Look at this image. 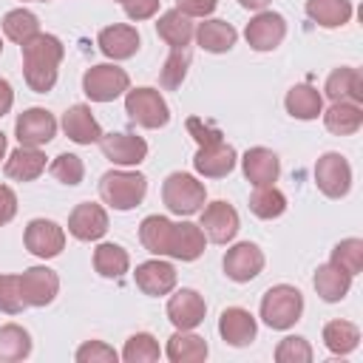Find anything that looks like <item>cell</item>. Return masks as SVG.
I'll return each mask as SVG.
<instances>
[{
  "mask_svg": "<svg viewBox=\"0 0 363 363\" xmlns=\"http://www.w3.org/2000/svg\"><path fill=\"white\" fill-rule=\"evenodd\" d=\"M23 54V77L26 85L34 94H48L57 85V74H60V62L65 57V45L60 43V37L54 34H34L31 40H26L20 45Z\"/></svg>",
  "mask_w": 363,
  "mask_h": 363,
  "instance_id": "1",
  "label": "cell"
},
{
  "mask_svg": "<svg viewBox=\"0 0 363 363\" xmlns=\"http://www.w3.org/2000/svg\"><path fill=\"white\" fill-rule=\"evenodd\" d=\"M303 315V295L292 284H275L261 295V320L269 329L286 332Z\"/></svg>",
  "mask_w": 363,
  "mask_h": 363,
  "instance_id": "2",
  "label": "cell"
},
{
  "mask_svg": "<svg viewBox=\"0 0 363 363\" xmlns=\"http://www.w3.org/2000/svg\"><path fill=\"white\" fill-rule=\"evenodd\" d=\"M145 193H147V179L139 170L119 167V170L102 173V179H99V199L108 207L119 210V213L139 207L142 199H145Z\"/></svg>",
  "mask_w": 363,
  "mask_h": 363,
  "instance_id": "3",
  "label": "cell"
},
{
  "mask_svg": "<svg viewBox=\"0 0 363 363\" xmlns=\"http://www.w3.org/2000/svg\"><path fill=\"white\" fill-rule=\"evenodd\" d=\"M162 201L173 216H193L207 201V187L193 173L176 170L162 184Z\"/></svg>",
  "mask_w": 363,
  "mask_h": 363,
  "instance_id": "4",
  "label": "cell"
},
{
  "mask_svg": "<svg viewBox=\"0 0 363 363\" xmlns=\"http://www.w3.org/2000/svg\"><path fill=\"white\" fill-rule=\"evenodd\" d=\"M125 113L133 125L156 130L170 122V108L156 88H128L125 91Z\"/></svg>",
  "mask_w": 363,
  "mask_h": 363,
  "instance_id": "5",
  "label": "cell"
},
{
  "mask_svg": "<svg viewBox=\"0 0 363 363\" xmlns=\"http://www.w3.org/2000/svg\"><path fill=\"white\" fill-rule=\"evenodd\" d=\"M130 88V77L125 68L113 65V62H99L91 65L82 74V91L91 102H113L119 96H125V91Z\"/></svg>",
  "mask_w": 363,
  "mask_h": 363,
  "instance_id": "6",
  "label": "cell"
},
{
  "mask_svg": "<svg viewBox=\"0 0 363 363\" xmlns=\"http://www.w3.org/2000/svg\"><path fill=\"white\" fill-rule=\"evenodd\" d=\"M235 162H238L235 147L227 145V142L221 139V133H216V136L199 142V150H196V156H193V167H196V173L204 176V179H224L227 173H233Z\"/></svg>",
  "mask_w": 363,
  "mask_h": 363,
  "instance_id": "7",
  "label": "cell"
},
{
  "mask_svg": "<svg viewBox=\"0 0 363 363\" xmlns=\"http://www.w3.org/2000/svg\"><path fill=\"white\" fill-rule=\"evenodd\" d=\"M315 184L326 199H343L352 190V164L343 153L329 150L315 162Z\"/></svg>",
  "mask_w": 363,
  "mask_h": 363,
  "instance_id": "8",
  "label": "cell"
},
{
  "mask_svg": "<svg viewBox=\"0 0 363 363\" xmlns=\"http://www.w3.org/2000/svg\"><path fill=\"white\" fill-rule=\"evenodd\" d=\"M96 145H99L102 156L116 167H136L147 159V142L136 133H125V130L102 133Z\"/></svg>",
  "mask_w": 363,
  "mask_h": 363,
  "instance_id": "9",
  "label": "cell"
},
{
  "mask_svg": "<svg viewBox=\"0 0 363 363\" xmlns=\"http://www.w3.org/2000/svg\"><path fill=\"white\" fill-rule=\"evenodd\" d=\"M23 244L31 255L48 261V258H57L65 247V230L51 221V218H31L26 224V233H23Z\"/></svg>",
  "mask_w": 363,
  "mask_h": 363,
  "instance_id": "10",
  "label": "cell"
},
{
  "mask_svg": "<svg viewBox=\"0 0 363 363\" xmlns=\"http://www.w3.org/2000/svg\"><path fill=\"white\" fill-rule=\"evenodd\" d=\"M201 218H199V227L204 230V235L213 241V244H230L241 227V218L235 213V207L230 201H210L207 207L199 210Z\"/></svg>",
  "mask_w": 363,
  "mask_h": 363,
  "instance_id": "11",
  "label": "cell"
},
{
  "mask_svg": "<svg viewBox=\"0 0 363 363\" xmlns=\"http://www.w3.org/2000/svg\"><path fill=\"white\" fill-rule=\"evenodd\" d=\"M244 37L252 51H275L286 37V20L278 11H255V17L247 23Z\"/></svg>",
  "mask_w": 363,
  "mask_h": 363,
  "instance_id": "12",
  "label": "cell"
},
{
  "mask_svg": "<svg viewBox=\"0 0 363 363\" xmlns=\"http://www.w3.org/2000/svg\"><path fill=\"white\" fill-rule=\"evenodd\" d=\"M14 136L26 147H43L57 136V119L45 108H28L14 122Z\"/></svg>",
  "mask_w": 363,
  "mask_h": 363,
  "instance_id": "13",
  "label": "cell"
},
{
  "mask_svg": "<svg viewBox=\"0 0 363 363\" xmlns=\"http://www.w3.org/2000/svg\"><path fill=\"white\" fill-rule=\"evenodd\" d=\"M264 269V252L252 241H238L224 252V275L235 284H247L258 278Z\"/></svg>",
  "mask_w": 363,
  "mask_h": 363,
  "instance_id": "14",
  "label": "cell"
},
{
  "mask_svg": "<svg viewBox=\"0 0 363 363\" xmlns=\"http://www.w3.org/2000/svg\"><path fill=\"white\" fill-rule=\"evenodd\" d=\"M68 233L77 241H99L108 233V210L96 201H79L68 216Z\"/></svg>",
  "mask_w": 363,
  "mask_h": 363,
  "instance_id": "15",
  "label": "cell"
},
{
  "mask_svg": "<svg viewBox=\"0 0 363 363\" xmlns=\"http://www.w3.org/2000/svg\"><path fill=\"white\" fill-rule=\"evenodd\" d=\"M133 281L136 286L150 295V298H159V295H167L176 289V267L164 258H150V261H142L133 272Z\"/></svg>",
  "mask_w": 363,
  "mask_h": 363,
  "instance_id": "16",
  "label": "cell"
},
{
  "mask_svg": "<svg viewBox=\"0 0 363 363\" xmlns=\"http://www.w3.org/2000/svg\"><path fill=\"white\" fill-rule=\"evenodd\" d=\"M26 306H48L60 292V275L51 267H28L20 275Z\"/></svg>",
  "mask_w": 363,
  "mask_h": 363,
  "instance_id": "17",
  "label": "cell"
},
{
  "mask_svg": "<svg viewBox=\"0 0 363 363\" xmlns=\"http://www.w3.org/2000/svg\"><path fill=\"white\" fill-rule=\"evenodd\" d=\"M207 315V303L196 289H176L167 298V320L176 329H196Z\"/></svg>",
  "mask_w": 363,
  "mask_h": 363,
  "instance_id": "18",
  "label": "cell"
},
{
  "mask_svg": "<svg viewBox=\"0 0 363 363\" xmlns=\"http://www.w3.org/2000/svg\"><path fill=\"white\" fill-rule=\"evenodd\" d=\"M139 31L128 23H113V26H105L99 34H96V45L105 57L111 60H130L136 51H139Z\"/></svg>",
  "mask_w": 363,
  "mask_h": 363,
  "instance_id": "19",
  "label": "cell"
},
{
  "mask_svg": "<svg viewBox=\"0 0 363 363\" xmlns=\"http://www.w3.org/2000/svg\"><path fill=\"white\" fill-rule=\"evenodd\" d=\"M218 335L230 346H250L258 335V323L250 309L244 306H227L218 318Z\"/></svg>",
  "mask_w": 363,
  "mask_h": 363,
  "instance_id": "20",
  "label": "cell"
},
{
  "mask_svg": "<svg viewBox=\"0 0 363 363\" xmlns=\"http://www.w3.org/2000/svg\"><path fill=\"white\" fill-rule=\"evenodd\" d=\"M241 170H244V179L252 187H267V184L278 182L281 162H278L275 150H269V147H250L241 156Z\"/></svg>",
  "mask_w": 363,
  "mask_h": 363,
  "instance_id": "21",
  "label": "cell"
},
{
  "mask_svg": "<svg viewBox=\"0 0 363 363\" xmlns=\"http://www.w3.org/2000/svg\"><path fill=\"white\" fill-rule=\"evenodd\" d=\"M323 94L332 102H354V105H363V77H360V71L352 68V65L335 68L326 77Z\"/></svg>",
  "mask_w": 363,
  "mask_h": 363,
  "instance_id": "22",
  "label": "cell"
},
{
  "mask_svg": "<svg viewBox=\"0 0 363 363\" xmlns=\"http://www.w3.org/2000/svg\"><path fill=\"white\" fill-rule=\"evenodd\" d=\"M204 244H207V235H204V230H201L199 224H193V221H179V224H173L167 258H176V261H196V258L204 252Z\"/></svg>",
  "mask_w": 363,
  "mask_h": 363,
  "instance_id": "23",
  "label": "cell"
},
{
  "mask_svg": "<svg viewBox=\"0 0 363 363\" xmlns=\"http://www.w3.org/2000/svg\"><path fill=\"white\" fill-rule=\"evenodd\" d=\"M62 130H65V136L71 139V142H77V145H94V142H99V136H102V128H99V122L94 119V113H91V108L88 105H71L65 113H62Z\"/></svg>",
  "mask_w": 363,
  "mask_h": 363,
  "instance_id": "24",
  "label": "cell"
},
{
  "mask_svg": "<svg viewBox=\"0 0 363 363\" xmlns=\"http://www.w3.org/2000/svg\"><path fill=\"white\" fill-rule=\"evenodd\" d=\"M43 170H45V153L40 147H26V145L14 147L3 164V173L14 182H34L43 176Z\"/></svg>",
  "mask_w": 363,
  "mask_h": 363,
  "instance_id": "25",
  "label": "cell"
},
{
  "mask_svg": "<svg viewBox=\"0 0 363 363\" xmlns=\"http://www.w3.org/2000/svg\"><path fill=\"white\" fill-rule=\"evenodd\" d=\"M284 108H286V113L292 119H303V122L318 119L323 113V94L309 82L292 85L286 91V96H284Z\"/></svg>",
  "mask_w": 363,
  "mask_h": 363,
  "instance_id": "26",
  "label": "cell"
},
{
  "mask_svg": "<svg viewBox=\"0 0 363 363\" xmlns=\"http://www.w3.org/2000/svg\"><path fill=\"white\" fill-rule=\"evenodd\" d=\"M164 354L170 363H201L207 360L210 349L204 337L193 335V329H176V335L164 346Z\"/></svg>",
  "mask_w": 363,
  "mask_h": 363,
  "instance_id": "27",
  "label": "cell"
},
{
  "mask_svg": "<svg viewBox=\"0 0 363 363\" xmlns=\"http://www.w3.org/2000/svg\"><path fill=\"white\" fill-rule=\"evenodd\" d=\"M312 284H315V292H318L326 303H337V301H343V298L349 295V289H352V275L343 272L340 267H335V264L329 261V264H320V267L315 269Z\"/></svg>",
  "mask_w": 363,
  "mask_h": 363,
  "instance_id": "28",
  "label": "cell"
},
{
  "mask_svg": "<svg viewBox=\"0 0 363 363\" xmlns=\"http://www.w3.org/2000/svg\"><path fill=\"white\" fill-rule=\"evenodd\" d=\"M156 34L170 45V48H187L193 34H196V26L187 14H182L179 9H170L164 14H159L156 20Z\"/></svg>",
  "mask_w": 363,
  "mask_h": 363,
  "instance_id": "29",
  "label": "cell"
},
{
  "mask_svg": "<svg viewBox=\"0 0 363 363\" xmlns=\"http://www.w3.org/2000/svg\"><path fill=\"white\" fill-rule=\"evenodd\" d=\"M320 116L326 130L335 136H352L363 128V108L354 102H332Z\"/></svg>",
  "mask_w": 363,
  "mask_h": 363,
  "instance_id": "30",
  "label": "cell"
},
{
  "mask_svg": "<svg viewBox=\"0 0 363 363\" xmlns=\"http://www.w3.org/2000/svg\"><path fill=\"white\" fill-rule=\"evenodd\" d=\"M306 14L320 28H340L352 20L354 6L352 0H306Z\"/></svg>",
  "mask_w": 363,
  "mask_h": 363,
  "instance_id": "31",
  "label": "cell"
},
{
  "mask_svg": "<svg viewBox=\"0 0 363 363\" xmlns=\"http://www.w3.org/2000/svg\"><path fill=\"white\" fill-rule=\"evenodd\" d=\"M196 43L204 48V51H210V54H224V51H230L233 45H235V40H238V31L227 23V20H204V23H199V28H196Z\"/></svg>",
  "mask_w": 363,
  "mask_h": 363,
  "instance_id": "32",
  "label": "cell"
},
{
  "mask_svg": "<svg viewBox=\"0 0 363 363\" xmlns=\"http://www.w3.org/2000/svg\"><path fill=\"white\" fill-rule=\"evenodd\" d=\"M170 235H173V221L167 216H147L139 224V241L150 255L164 258L170 250Z\"/></svg>",
  "mask_w": 363,
  "mask_h": 363,
  "instance_id": "33",
  "label": "cell"
},
{
  "mask_svg": "<svg viewBox=\"0 0 363 363\" xmlns=\"http://www.w3.org/2000/svg\"><path fill=\"white\" fill-rule=\"evenodd\" d=\"M94 269L102 278H122L130 269V255L125 247H119L113 241H102L94 250Z\"/></svg>",
  "mask_w": 363,
  "mask_h": 363,
  "instance_id": "34",
  "label": "cell"
},
{
  "mask_svg": "<svg viewBox=\"0 0 363 363\" xmlns=\"http://www.w3.org/2000/svg\"><path fill=\"white\" fill-rule=\"evenodd\" d=\"M323 346L332 354H352L360 346V329L352 320H329L323 326Z\"/></svg>",
  "mask_w": 363,
  "mask_h": 363,
  "instance_id": "35",
  "label": "cell"
},
{
  "mask_svg": "<svg viewBox=\"0 0 363 363\" xmlns=\"http://www.w3.org/2000/svg\"><path fill=\"white\" fill-rule=\"evenodd\" d=\"M31 354V335L20 323H6L0 326V360L3 363H17Z\"/></svg>",
  "mask_w": 363,
  "mask_h": 363,
  "instance_id": "36",
  "label": "cell"
},
{
  "mask_svg": "<svg viewBox=\"0 0 363 363\" xmlns=\"http://www.w3.org/2000/svg\"><path fill=\"white\" fill-rule=\"evenodd\" d=\"M286 210V196L275 187V184H267V187H255L250 193V213L264 218V221H272L278 216H284Z\"/></svg>",
  "mask_w": 363,
  "mask_h": 363,
  "instance_id": "37",
  "label": "cell"
},
{
  "mask_svg": "<svg viewBox=\"0 0 363 363\" xmlns=\"http://www.w3.org/2000/svg\"><path fill=\"white\" fill-rule=\"evenodd\" d=\"M3 34L11 40V43H17V45H23L26 40H31L34 34H40V20H37V14L34 11H28V9H11V11H6V17H3Z\"/></svg>",
  "mask_w": 363,
  "mask_h": 363,
  "instance_id": "38",
  "label": "cell"
},
{
  "mask_svg": "<svg viewBox=\"0 0 363 363\" xmlns=\"http://www.w3.org/2000/svg\"><path fill=\"white\" fill-rule=\"evenodd\" d=\"M119 357L125 363H156L162 357V349H159V340L150 332H136L125 340Z\"/></svg>",
  "mask_w": 363,
  "mask_h": 363,
  "instance_id": "39",
  "label": "cell"
},
{
  "mask_svg": "<svg viewBox=\"0 0 363 363\" xmlns=\"http://www.w3.org/2000/svg\"><path fill=\"white\" fill-rule=\"evenodd\" d=\"M187 65H190L187 48H170V57L164 60V65L159 71V85L164 91H176L187 77Z\"/></svg>",
  "mask_w": 363,
  "mask_h": 363,
  "instance_id": "40",
  "label": "cell"
},
{
  "mask_svg": "<svg viewBox=\"0 0 363 363\" xmlns=\"http://www.w3.org/2000/svg\"><path fill=\"white\" fill-rule=\"evenodd\" d=\"M329 261L354 278L363 269V241L360 238H343V241H337Z\"/></svg>",
  "mask_w": 363,
  "mask_h": 363,
  "instance_id": "41",
  "label": "cell"
},
{
  "mask_svg": "<svg viewBox=\"0 0 363 363\" xmlns=\"http://www.w3.org/2000/svg\"><path fill=\"white\" fill-rule=\"evenodd\" d=\"M48 173H51L60 184L74 187V184H79V182L85 179V164H82V159H79L77 153H60V156L48 164Z\"/></svg>",
  "mask_w": 363,
  "mask_h": 363,
  "instance_id": "42",
  "label": "cell"
},
{
  "mask_svg": "<svg viewBox=\"0 0 363 363\" xmlns=\"http://www.w3.org/2000/svg\"><path fill=\"white\" fill-rule=\"evenodd\" d=\"M315 357L312 346L306 337L301 335H286L278 346H275V360L278 363H309Z\"/></svg>",
  "mask_w": 363,
  "mask_h": 363,
  "instance_id": "43",
  "label": "cell"
},
{
  "mask_svg": "<svg viewBox=\"0 0 363 363\" xmlns=\"http://www.w3.org/2000/svg\"><path fill=\"white\" fill-rule=\"evenodd\" d=\"M23 309H26V298H23L20 275H0V312L20 315Z\"/></svg>",
  "mask_w": 363,
  "mask_h": 363,
  "instance_id": "44",
  "label": "cell"
},
{
  "mask_svg": "<svg viewBox=\"0 0 363 363\" xmlns=\"http://www.w3.org/2000/svg\"><path fill=\"white\" fill-rule=\"evenodd\" d=\"M74 357H77V363H116L119 352L113 346H108L105 340H85Z\"/></svg>",
  "mask_w": 363,
  "mask_h": 363,
  "instance_id": "45",
  "label": "cell"
},
{
  "mask_svg": "<svg viewBox=\"0 0 363 363\" xmlns=\"http://www.w3.org/2000/svg\"><path fill=\"white\" fill-rule=\"evenodd\" d=\"M162 0H122V9L130 20H150L159 11Z\"/></svg>",
  "mask_w": 363,
  "mask_h": 363,
  "instance_id": "46",
  "label": "cell"
},
{
  "mask_svg": "<svg viewBox=\"0 0 363 363\" xmlns=\"http://www.w3.org/2000/svg\"><path fill=\"white\" fill-rule=\"evenodd\" d=\"M216 6H218V0H176V9L182 14H187L190 20L193 17H210L216 11Z\"/></svg>",
  "mask_w": 363,
  "mask_h": 363,
  "instance_id": "47",
  "label": "cell"
},
{
  "mask_svg": "<svg viewBox=\"0 0 363 363\" xmlns=\"http://www.w3.org/2000/svg\"><path fill=\"white\" fill-rule=\"evenodd\" d=\"M17 216V193L9 184H0V227Z\"/></svg>",
  "mask_w": 363,
  "mask_h": 363,
  "instance_id": "48",
  "label": "cell"
},
{
  "mask_svg": "<svg viewBox=\"0 0 363 363\" xmlns=\"http://www.w3.org/2000/svg\"><path fill=\"white\" fill-rule=\"evenodd\" d=\"M11 105H14V91H11L9 79L0 77V116H6L11 111Z\"/></svg>",
  "mask_w": 363,
  "mask_h": 363,
  "instance_id": "49",
  "label": "cell"
},
{
  "mask_svg": "<svg viewBox=\"0 0 363 363\" xmlns=\"http://www.w3.org/2000/svg\"><path fill=\"white\" fill-rule=\"evenodd\" d=\"M238 3H241L244 9H250V11H264L272 0H238Z\"/></svg>",
  "mask_w": 363,
  "mask_h": 363,
  "instance_id": "50",
  "label": "cell"
},
{
  "mask_svg": "<svg viewBox=\"0 0 363 363\" xmlns=\"http://www.w3.org/2000/svg\"><path fill=\"white\" fill-rule=\"evenodd\" d=\"M3 156H6V133L0 130V159H3Z\"/></svg>",
  "mask_w": 363,
  "mask_h": 363,
  "instance_id": "51",
  "label": "cell"
},
{
  "mask_svg": "<svg viewBox=\"0 0 363 363\" xmlns=\"http://www.w3.org/2000/svg\"><path fill=\"white\" fill-rule=\"evenodd\" d=\"M0 51H3V37H0Z\"/></svg>",
  "mask_w": 363,
  "mask_h": 363,
  "instance_id": "52",
  "label": "cell"
},
{
  "mask_svg": "<svg viewBox=\"0 0 363 363\" xmlns=\"http://www.w3.org/2000/svg\"><path fill=\"white\" fill-rule=\"evenodd\" d=\"M37 3H45V0H37Z\"/></svg>",
  "mask_w": 363,
  "mask_h": 363,
  "instance_id": "53",
  "label": "cell"
},
{
  "mask_svg": "<svg viewBox=\"0 0 363 363\" xmlns=\"http://www.w3.org/2000/svg\"><path fill=\"white\" fill-rule=\"evenodd\" d=\"M119 3H122V0H119Z\"/></svg>",
  "mask_w": 363,
  "mask_h": 363,
  "instance_id": "54",
  "label": "cell"
}]
</instances>
